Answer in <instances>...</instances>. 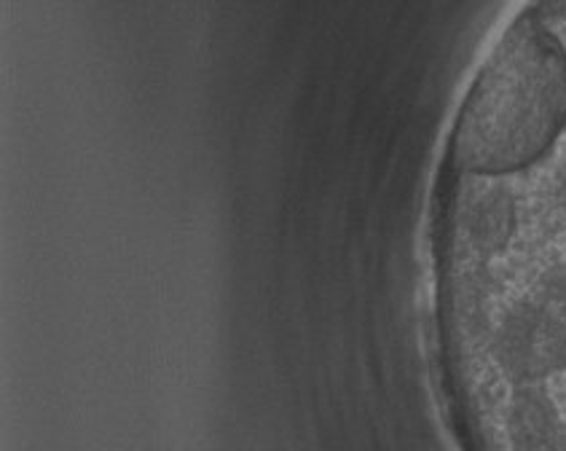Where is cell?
I'll return each mask as SVG.
<instances>
[{
  "instance_id": "6da1fadb",
  "label": "cell",
  "mask_w": 566,
  "mask_h": 451,
  "mask_svg": "<svg viewBox=\"0 0 566 451\" xmlns=\"http://www.w3.org/2000/svg\"><path fill=\"white\" fill-rule=\"evenodd\" d=\"M566 122V46L537 17L521 19L478 75L454 132L464 175L532 165Z\"/></svg>"
}]
</instances>
